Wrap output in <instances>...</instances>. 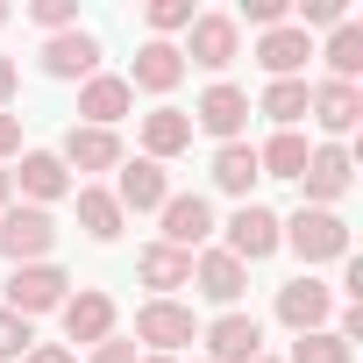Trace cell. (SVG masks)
I'll list each match as a JSON object with an SVG mask.
<instances>
[{
    "instance_id": "484cf974",
    "label": "cell",
    "mask_w": 363,
    "mask_h": 363,
    "mask_svg": "<svg viewBox=\"0 0 363 363\" xmlns=\"http://www.w3.org/2000/svg\"><path fill=\"white\" fill-rule=\"evenodd\" d=\"M79 228H86L93 242H114V235H121V207H114V193L79 186Z\"/></svg>"
},
{
    "instance_id": "2e32d148",
    "label": "cell",
    "mask_w": 363,
    "mask_h": 363,
    "mask_svg": "<svg viewBox=\"0 0 363 363\" xmlns=\"http://www.w3.org/2000/svg\"><path fill=\"white\" fill-rule=\"evenodd\" d=\"M306 57H313V43H306V29H292V22L264 29V43H257V65H264L271 79H292V72H299Z\"/></svg>"
},
{
    "instance_id": "8fae6325",
    "label": "cell",
    "mask_w": 363,
    "mask_h": 363,
    "mask_svg": "<svg viewBox=\"0 0 363 363\" xmlns=\"http://www.w3.org/2000/svg\"><path fill=\"white\" fill-rule=\"evenodd\" d=\"M193 121H200L207 135L235 143V135H242V121H250V93H242V86H207V93H200V107H193Z\"/></svg>"
},
{
    "instance_id": "9c48e42d",
    "label": "cell",
    "mask_w": 363,
    "mask_h": 363,
    "mask_svg": "<svg viewBox=\"0 0 363 363\" xmlns=\"http://www.w3.org/2000/svg\"><path fill=\"white\" fill-rule=\"evenodd\" d=\"M43 72H50V79H93V72H100V36H86V29L50 36V43H43Z\"/></svg>"
},
{
    "instance_id": "b9f144b4",
    "label": "cell",
    "mask_w": 363,
    "mask_h": 363,
    "mask_svg": "<svg viewBox=\"0 0 363 363\" xmlns=\"http://www.w3.org/2000/svg\"><path fill=\"white\" fill-rule=\"evenodd\" d=\"M257 363H271V356H257Z\"/></svg>"
},
{
    "instance_id": "9a60e30c",
    "label": "cell",
    "mask_w": 363,
    "mask_h": 363,
    "mask_svg": "<svg viewBox=\"0 0 363 363\" xmlns=\"http://www.w3.org/2000/svg\"><path fill=\"white\" fill-rule=\"evenodd\" d=\"M171 200V186H164V164H150V157H135V164H121V193H114V207L128 214H150V207H164Z\"/></svg>"
},
{
    "instance_id": "7402d4cb",
    "label": "cell",
    "mask_w": 363,
    "mask_h": 363,
    "mask_svg": "<svg viewBox=\"0 0 363 363\" xmlns=\"http://www.w3.org/2000/svg\"><path fill=\"white\" fill-rule=\"evenodd\" d=\"M135 271H143V285H150L157 299H164L171 285H193V257H186V250H171V242H150Z\"/></svg>"
},
{
    "instance_id": "e575fe53",
    "label": "cell",
    "mask_w": 363,
    "mask_h": 363,
    "mask_svg": "<svg viewBox=\"0 0 363 363\" xmlns=\"http://www.w3.org/2000/svg\"><path fill=\"white\" fill-rule=\"evenodd\" d=\"M93 363H135V342H114L107 335V342H93Z\"/></svg>"
},
{
    "instance_id": "1f68e13d",
    "label": "cell",
    "mask_w": 363,
    "mask_h": 363,
    "mask_svg": "<svg viewBox=\"0 0 363 363\" xmlns=\"http://www.w3.org/2000/svg\"><path fill=\"white\" fill-rule=\"evenodd\" d=\"M29 342H36V335H29V320L0 306V363H8V356H29Z\"/></svg>"
},
{
    "instance_id": "44dd1931",
    "label": "cell",
    "mask_w": 363,
    "mask_h": 363,
    "mask_svg": "<svg viewBox=\"0 0 363 363\" xmlns=\"http://www.w3.org/2000/svg\"><path fill=\"white\" fill-rule=\"evenodd\" d=\"M114 171L121 164V143H114V128H72L65 135V171Z\"/></svg>"
},
{
    "instance_id": "30bf717a",
    "label": "cell",
    "mask_w": 363,
    "mask_h": 363,
    "mask_svg": "<svg viewBox=\"0 0 363 363\" xmlns=\"http://www.w3.org/2000/svg\"><path fill=\"white\" fill-rule=\"evenodd\" d=\"M128 107H135V93H128V79H114V72H93V79L79 86V114H86V128H114Z\"/></svg>"
},
{
    "instance_id": "d6986e66",
    "label": "cell",
    "mask_w": 363,
    "mask_h": 363,
    "mask_svg": "<svg viewBox=\"0 0 363 363\" xmlns=\"http://www.w3.org/2000/svg\"><path fill=\"white\" fill-rule=\"evenodd\" d=\"M178 79H186V57H178L171 43H143L135 50V72H128V93L143 86V93H171Z\"/></svg>"
},
{
    "instance_id": "3957f363",
    "label": "cell",
    "mask_w": 363,
    "mask_h": 363,
    "mask_svg": "<svg viewBox=\"0 0 363 363\" xmlns=\"http://www.w3.org/2000/svg\"><path fill=\"white\" fill-rule=\"evenodd\" d=\"M50 242H57V221L43 207H8V214H0V257H8V264H36Z\"/></svg>"
},
{
    "instance_id": "ac0fdd59",
    "label": "cell",
    "mask_w": 363,
    "mask_h": 363,
    "mask_svg": "<svg viewBox=\"0 0 363 363\" xmlns=\"http://www.w3.org/2000/svg\"><path fill=\"white\" fill-rule=\"evenodd\" d=\"M143 150H150V164H164V157H178V150H193V114H178V107L143 114Z\"/></svg>"
},
{
    "instance_id": "74e56055",
    "label": "cell",
    "mask_w": 363,
    "mask_h": 363,
    "mask_svg": "<svg viewBox=\"0 0 363 363\" xmlns=\"http://www.w3.org/2000/svg\"><path fill=\"white\" fill-rule=\"evenodd\" d=\"M29 363H72V349H29Z\"/></svg>"
},
{
    "instance_id": "4fadbf2b",
    "label": "cell",
    "mask_w": 363,
    "mask_h": 363,
    "mask_svg": "<svg viewBox=\"0 0 363 363\" xmlns=\"http://www.w3.org/2000/svg\"><path fill=\"white\" fill-rule=\"evenodd\" d=\"M306 114H313V121H320L328 135H349V128L363 121V93H356V86H335V79H328V86H313V93H306Z\"/></svg>"
},
{
    "instance_id": "8992f818",
    "label": "cell",
    "mask_w": 363,
    "mask_h": 363,
    "mask_svg": "<svg viewBox=\"0 0 363 363\" xmlns=\"http://www.w3.org/2000/svg\"><path fill=\"white\" fill-rule=\"evenodd\" d=\"M271 250H278V214L242 200V207H235V221H228V257L250 271V264H257V257H271Z\"/></svg>"
},
{
    "instance_id": "83f0119b",
    "label": "cell",
    "mask_w": 363,
    "mask_h": 363,
    "mask_svg": "<svg viewBox=\"0 0 363 363\" xmlns=\"http://www.w3.org/2000/svg\"><path fill=\"white\" fill-rule=\"evenodd\" d=\"M306 93H313L306 79H271V86H264V100H257V114H271L278 128H292V121L306 114Z\"/></svg>"
},
{
    "instance_id": "5b68a950",
    "label": "cell",
    "mask_w": 363,
    "mask_h": 363,
    "mask_svg": "<svg viewBox=\"0 0 363 363\" xmlns=\"http://www.w3.org/2000/svg\"><path fill=\"white\" fill-rule=\"evenodd\" d=\"M200 328H193V306H178V299H150L143 313H135V342H150L157 356H171L178 342H193Z\"/></svg>"
},
{
    "instance_id": "836d02e7",
    "label": "cell",
    "mask_w": 363,
    "mask_h": 363,
    "mask_svg": "<svg viewBox=\"0 0 363 363\" xmlns=\"http://www.w3.org/2000/svg\"><path fill=\"white\" fill-rule=\"evenodd\" d=\"M306 22H342V0H299V29Z\"/></svg>"
},
{
    "instance_id": "ffe728a7",
    "label": "cell",
    "mask_w": 363,
    "mask_h": 363,
    "mask_svg": "<svg viewBox=\"0 0 363 363\" xmlns=\"http://www.w3.org/2000/svg\"><path fill=\"white\" fill-rule=\"evenodd\" d=\"M65 335H72V342H107V335H114V299H107V292L65 299Z\"/></svg>"
},
{
    "instance_id": "4dcf8cb0",
    "label": "cell",
    "mask_w": 363,
    "mask_h": 363,
    "mask_svg": "<svg viewBox=\"0 0 363 363\" xmlns=\"http://www.w3.org/2000/svg\"><path fill=\"white\" fill-rule=\"evenodd\" d=\"M29 22H43L50 36H65V29H79V0H36Z\"/></svg>"
},
{
    "instance_id": "ab89813d",
    "label": "cell",
    "mask_w": 363,
    "mask_h": 363,
    "mask_svg": "<svg viewBox=\"0 0 363 363\" xmlns=\"http://www.w3.org/2000/svg\"><path fill=\"white\" fill-rule=\"evenodd\" d=\"M135 363H171V356H135Z\"/></svg>"
},
{
    "instance_id": "d590c367",
    "label": "cell",
    "mask_w": 363,
    "mask_h": 363,
    "mask_svg": "<svg viewBox=\"0 0 363 363\" xmlns=\"http://www.w3.org/2000/svg\"><path fill=\"white\" fill-rule=\"evenodd\" d=\"M8 150H22V121H15L8 107H0V157H8Z\"/></svg>"
},
{
    "instance_id": "f35d334b",
    "label": "cell",
    "mask_w": 363,
    "mask_h": 363,
    "mask_svg": "<svg viewBox=\"0 0 363 363\" xmlns=\"http://www.w3.org/2000/svg\"><path fill=\"white\" fill-rule=\"evenodd\" d=\"M0 207H8V171H0Z\"/></svg>"
},
{
    "instance_id": "4316f807",
    "label": "cell",
    "mask_w": 363,
    "mask_h": 363,
    "mask_svg": "<svg viewBox=\"0 0 363 363\" xmlns=\"http://www.w3.org/2000/svg\"><path fill=\"white\" fill-rule=\"evenodd\" d=\"M328 72H335V86H356V72H363V29H356V22H335V36H328Z\"/></svg>"
},
{
    "instance_id": "60d3db41",
    "label": "cell",
    "mask_w": 363,
    "mask_h": 363,
    "mask_svg": "<svg viewBox=\"0 0 363 363\" xmlns=\"http://www.w3.org/2000/svg\"><path fill=\"white\" fill-rule=\"evenodd\" d=\"M0 22H8V8H0Z\"/></svg>"
},
{
    "instance_id": "e0dca14e",
    "label": "cell",
    "mask_w": 363,
    "mask_h": 363,
    "mask_svg": "<svg viewBox=\"0 0 363 363\" xmlns=\"http://www.w3.org/2000/svg\"><path fill=\"white\" fill-rule=\"evenodd\" d=\"M193 285H200L214 306H235V299H242V285H250V271H242L228 250H207V257L193 264Z\"/></svg>"
},
{
    "instance_id": "f1b7e54d",
    "label": "cell",
    "mask_w": 363,
    "mask_h": 363,
    "mask_svg": "<svg viewBox=\"0 0 363 363\" xmlns=\"http://www.w3.org/2000/svg\"><path fill=\"white\" fill-rule=\"evenodd\" d=\"M349 356H356V349H349L335 328H313V335L292 342V363H349Z\"/></svg>"
},
{
    "instance_id": "5bb4252c",
    "label": "cell",
    "mask_w": 363,
    "mask_h": 363,
    "mask_svg": "<svg viewBox=\"0 0 363 363\" xmlns=\"http://www.w3.org/2000/svg\"><path fill=\"white\" fill-rule=\"evenodd\" d=\"M299 178H306V200H313V207H328V200H342V193H349V150H335V143H320V150L306 157V171H299Z\"/></svg>"
},
{
    "instance_id": "603a6c76",
    "label": "cell",
    "mask_w": 363,
    "mask_h": 363,
    "mask_svg": "<svg viewBox=\"0 0 363 363\" xmlns=\"http://www.w3.org/2000/svg\"><path fill=\"white\" fill-rule=\"evenodd\" d=\"M15 178H22L29 200H57V193H72V171H65V157H50V150H29Z\"/></svg>"
},
{
    "instance_id": "f546056e",
    "label": "cell",
    "mask_w": 363,
    "mask_h": 363,
    "mask_svg": "<svg viewBox=\"0 0 363 363\" xmlns=\"http://www.w3.org/2000/svg\"><path fill=\"white\" fill-rule=\"evenodd\" d=\"M150 29H157V43L171 29H193V0H150Z\"/></svg>"
},
{
    "instance_id": "ba28073f",
    "label": "cell",
    "mask_w": 363,
    "mask_h": 363,
    "mask_svg": "<svg viewBox=\"0 0 363 363\" xmlns=\"http://www.w3.org/2000/svg\"><path fill=\"white\" fill-rule=\"evenodd\" d=\"M207 235H214V207H207L200 193H178V200H164V242H171V250H186V257H193Z\"/></svg>"
},
{
    "instance_id": "277c9868",
    "label": "cell",
    "mask_w": 363,
    "mask_h": 363,
    "mask_svg": "<svg viewBox=\"0 0 363 363\" xmlns=\"http://www.w3.org/2000/svg\"><path fill=\"white\" fill-rule=\"evenodd\" d=\"M65 271L57 264H15V278H8V313H50V306H65Z\"/></svg>"
},
{
    "instance_id": "7c38bea8",
    "label": "cell",
    "mask_w": 363,
    "mask_h": 363,
    "mask_svg": "<svg viewBox=\"0 0 363 363\" xmlns=\"http://www.w3.org/2000/svg\"><path fill=\"white\" fill-rule=\"evenodd\" d=\"M328 306H335V299H328L320 278H292V285H278V320H285L292 335H313V328L328 320Z\"/></svg>"
},
{
    "instance_id": "6da1fadb",
    "label": "cell",
    "mask_w": 363,
    "mask_h": 363,
    "mask_svg": "<svg viewBox=\"0 0 363 363\" xmlns=\"http://www.w3.org/2000/svg\"><path fill=\"white\" fill-rule=\"evenodd\" d=\"M278 242H292L306 264H335V257H349V221L335 207H299L292 221H278Z\"/></svg>"
},
{
    "instance_id": "7a4b0ae2",
    "label": "cell",
    "mask_w": 363,
    "mask_h": 363,
    "mask_svg": "<svg viewBox=\"0 0 363 363\" xmlns=\"http://www.w3.org/2000/svg\"><path fill=\"white\" fill-rule=\"evenodd\" d=\"M235 50H242V29H235V15H193V29H186V50H178V57H193L200 72H228V65H235Z\"/></svg>"
},
{
    "instance_id": "d6a6232c",
    "label": "cell",
    "mask_w": 363,
    "mask_h": 363,
    "mask_svg": "<svg viewBox=\"0 0 363 363\" xmlns=\"http://www.w3.org/2000/svg\"><path fill=\"white\" fill-rule=\"evenodd\" d=\"M292 15V0H242V22H257V29H278Z\"/></svg>"
},
{
    "instance_id": "cb8c5ba5",
    "label": "cell",
    "mask_w": 363,
    "mask_h": 363,
    "mask_svg": "<svg viewBox=\"0 0 363 363\" xmlns=\"http://www.w3.org/2000/svg\"><path fill=\"white\" fill-rule=\"evenodd\" d=\"M257 178H264V171H257V150H250V143H221V150H214V186H221V193H242V200H250Z\"/></svg>"
},
{
    "instance_id": "52a82bcc",
    "label": "cell",
    "mask_w": 363,
    "mask_h": 363,
    "mask_svg": "<svg viewBox=\"0 0 363 363\" xmlns=\"http://www.w3.org/2000/svg\"><path fill=\"white\" fill-rule=\"evenodd\" d=\"M207 349H214V363H257L264 356V320L257 313H221L207 328Z\"/></svg>"
},
{
    "instance_id": "d4e9b609",
    "label": "cell",
    "mask_w": 363,
    "mask_h": 363,
    "mask_svg": "<svg viewBox=\"0 0 363 363\" xmlns=\"http://www.w3.org/2000/svg\"><path fill=\"white\" fill-rule=\"evenodd\" d=\"M306 157H313V150H306V135L278 128V135L257 150V171H264V178H299V171H306Z\"/></svg>"
},
{
    "instance_id": "8d00e7d4",
    "label": "cell",
    "mask_w": 363,
    "mask_h": 363,
    "mask_svg": "<svg viewBox=\"0 0 363 363\" xmlns=\"http://www.w3.org/2000/svg\"><path fill=\"white\" fill-rule=\"evenodd\" d=\"M15 79H22V72H15V57H0V107H8V93H15Z\"/></svg>"
}]
</instances>
